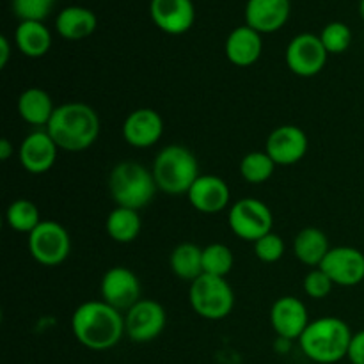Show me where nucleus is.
Listing matches in <instances>:
<instances>
[{
    "label": "nucleus",
    "mask_w": 364,
    "mask_h": 364,
    "mask_svg": "<svg viewBox=\"0 0 364 364\" xmlns=\"http://www.w3.org/2000/svg\"><path fill=\"white\" fill-rule=\"evenodd\" d=\"M71 333L89 350H109L124 336V316L105 301H87L71 315Z\"/></svg>",
    "instance_id": "nucleus-1"
},
{
    "label": "nucleus",
    "mask_w": 364,
    "mask_h": 364,
    "mask_svg": "<svg viewBox=\"0 0 364 364\" xmlns=\"http://www.w3.org/2000/svg\"><path fill=\"white\" fill-rule=\"evenodd\" d=\"M64 151L78 153L91 148L100 135V117L92 107L82 102L63 103L45 128Z\"/></svg>",
    "instance_id": "nucleus-2"
},
{
    "label": "nucleus",
    "mask_w": 364,
    "mask_h": 364,
    "mask_svg": "<svg viewBox=\"0 0 364 364\" xmlns=\"http://www.w3.org/2000/svg\"><path fill=\"white\" fill-rule=\"evenodd\" d=\"M352 331L341 318L323 316L309 322L299 338L302 354L318 364H336L347 358L350 347Z\"/></svg>",
    "instance_id": "nucleus-3"
},
{
    "label": "nucleus",
    "mask_w": 364,
    "mask_h": 364,
    "mask_svg": "<svg viewBox=\"0 0 364 364\" xmlns=\"http://www.w3.org/2000/svg\"><path fill=\"white\" fill-rule=\"evenodd\" d=\"M151 171L156 187L171 196L187 194L194 181L201 176L196 155L181 144H171L160 149Z\"/></svg>",
    "instance_id": "nucleus-4"
},
{
    "label": "nucleus",
    "mask_w": 364,
    "mask_h": 364,
    "mask_svg": "<svg viewBox=\"0 0 364 364\" xmlns=\"http://www.w3.org/2000/svg\"><path fill=\"white\" fill-rule=\"evenodd\" d=\"M153 171L139 162H121L110 171L109 192L117 206L142 210L153 201L156 192Z\"/></svg>",
    "instance_id": "nucleus-5"
},
{
    "label": "nucleus",
    "mask_w": 364,
    "mask_h": 364,
    "mask_svg": "<svg viewBox=\"0 0 364 364\" xmlns=\"http://www.w3.org/2000/svg\"><path fill=\"white\" fill-rule=\"evenodd\" d=\"M188 301L196 315L205 320H223L233 311L235 294L226 277L201 274L191 283Z\"/></svg>",
    "instance_id": "nucleus-6"
},
{
    "label": "nucleus",
    "mask_w": 364,
    "mask_h": 364,
    "mask_svg": "<svg viewBox=\"0 0 364 364\" xmlns=\"http://www.w3.org/2000/svg\"><path fill=\"white\" fill-rule=\"evenodd\" d=\"M228 224L238 238L255 244L256 240L272 231L274 215L272 210L259 199L244 198L233 203L230 208Z\"/></svg>",
    "instance_id": "nucleus-7"
},
{
    "label": "nucleus",
    "mask_w": 364,
    "mask_h": 364,
    "mask_svg": "<svg viewBox=\"0 0 364 364\" xmlns=\"http://www.w3.org/2000/svg\"><path fill=\"white\" fill-rule=\"evenodd\" d=\"M71 238L63 224L55 220H43L28 235V252L45 267H57L70 256Z\"/></svg>",
    "instance_id": "nucleus-8"
},
{
    "label": "nucleus",
    "mask_w": 364,
    "mask_h": 364,
    "mask_svg": "<svg viewBox=\"0 0 364 364\" xmlns=\"http://www.w3.org/2000/svg\"><path fill=\"white\" fill-rule=\"evenodd\" d=\"M167 315L160 302L141 299L124 315V334L134 343H149L166 329Z\"/></svg>",
    "instance_id": "nucleus-9"
},
{
    "label": "nucleus",
    "mask_w": 364,
    "mask_h": 364,
    "mask_svg": "<svg viewBox=\"0 0 364 364\" xmlns=\"http://www.w3.org/2000/svg\"><path fill=\"white\" fill-rule=\"evenodd\" d=\"M327 55L329 53L323 48L320 36L304 32V34L295 36L288 43L284 59H287V66L291 73L302 78H309L318 75L326 68Z\"/></svg>",
    "instance_id": "nucleus-10"
},
{
    "label": "nucleus",
    "mask_w": 364,
    "mask_h": 364,
    "mask_svg": "<svg viewBox=\"0 0 364 364\" xmlns=\"http://www.w3.org/2000/svg\"><path fill=\"white\" fill-rule=\"evenodd\" d=\"M100 294L102 301L116 308L117 311H128L142 299L141 281L127 267H112L103 274Z\"/></svg>",
    "instance_id": "nucleus-11"
},
{
    "label": "nucleus",
    "mask_w": 364,
    "mask_h": 364,
    "mask_svg": "<svg viewBox=\"0 0 364 364\" xmlns=\"http://www.w3.org/2000/svg\"><path fill=\"white\" fill-rule=\"evenodd\" d=\"M320 269L338 287H358L364 281V255L359 249L348 245L331 247Z\"/></svg>",
    "instance_id": "nucleus-12"
},
{
    "label": "nucleus",
    "mask_w": 364,
    "mask_h": 364,
    "mask_svg": "<svg viewBox=\"0 0 364 364\" xmlns=\"http://www.w3.org/2000/svg\"><path fill=\"white\" fill-rule=\"evenodd\" d=\"M308 135L295 124H283L270 132L267 137L265 151L276 166H294L308 153Z\"/></svg>",
    "instance_id": "nucleus-13"
},
{
    "label": "nucleus",
    "mask_w": 364,
    "mask_h": 364,
    "mask_svg": "<svg viewBox=\"0 0 364 364\" xmlns=\"http://www.w3.org/2000/svg\"><path fill=\"white\" fill-rule=\"evenodd\" d=\"M270 323L279 340L294 341L302 336L309 326L308 309L301 299L294 295H284L277 299L270 308Z\"/></svg>",
    "instance_id": "nucleus-14"
},
{
    "label": "nucleus",
    "mask_w": 364,
    "mask_h": 364,
    "mask_svg": "<svg viewBox=\"0 0 364 364\" xmlns=\"http://www.w3.org/2000/svg\"><path fill=\"white\" fill-rule=\"evenodd\" d=\"M121 132H123V139L127 141V144L139 149L151 148L162 137L164 119L155 109L142 107V109L128 114Z\"/></svg>",
    "instance_id": "nucleus-15"
},
{
    "label": "nucleus",
    "mask_w": 364,
    "mask_h": 364,
    "mask_svg": "<svg viewBox=\"0 0 364 364\" xmlns=\"http://www.w3.org/2000/svg\"><path fill=\"white\" fill-rule=\"evenodd\" d=\"M149 14L153 23L171 36H180L191 31L196 20L192 0H151Z\"/></svg>",
    "instance_id": "nucleus-16"
},
{
    "label": "nucleus",
    "mask_w": 364,
    "mask_h": 364,
    "mask_svg": "<svg viewBox=\"0 0 364 364\" xmlns=\"http://www.w3.org/2000/svg\"><path fill=\"white\" fill-rule=\"evenodd\" d=\"M57 144L46 130L31 132L21 141L18 159L21 167L31 174H45L57 160Z\"/></svg>",
    "instance_id": "nucleus-17"
},
{
    "label": "nucleus",
    "mask_w": 364,
    "mask_h": 364,
    "mask_svg": "<svg viewBox=\"0 0 364 364\" xmlns=\"http://www.w3.org/2000/svg\"><path fill=\"white\" fill-rule=\"evenodd\" d=\"M187 198L192 208L198 210L199 213L213 215L228 208L231 192L223 178L213 176V174H201L187 192Z\"/></svg>",
    "instance_id": "nucleus-18"
},
{
    "label": "nucleus",
    "mask_w": 364,
    "mask_h": 364,
    "mask_svg": "<svg viewBox=\"0 0 364 364\" xmlns=\"http://www.w3.org/2000/svg\"><path fill=\"white\" fill-rule=\"evenodd\" d=\"M290 16V0H247L245 25L259 34H270L283 27Z\"/></svg>",
    "instance_id": "nucleus-19"
},
{
    "label": "nucleus",
    "mask_w": 364,
    "mask_h": 364,
    "mask_svg": "<svg viewBox=\"0 0 364 364\" xmlns=\"http://www.w3.org/2000/svg\"><path fill=\"white\" fill-rule=\"evenodd\" d=\"M262 34L249 25L237 27L235 31H231V34L226 39L228 60L238 68L252 66L262 55Z\"/></svg>",
    "instance_id": "nucleus-20"
},
{
    "label": "nucleus",
    "mask_w": 364,
    "mask_h": 364,
    "mask_svg": "<svg viewBox=\"0 0 364 364\" xmlns=\"http://www.w3.org/2000/svg\"><path fill=\"white\" fill-rule=\"evenodd\" d=\"M96 14L80 6H71L57 14L55 28L60 38L68 41H80L96 31Z\"/></svg>",
    "instance_id": "nucleus-21"
},
{
    "label": "nucleus",
    "mask_w": 364,
    "mask_h": 364,
    "mask_svg": "<svg viewBox=\"0 0 364 364\" xmlns=\"http://www.w3.org/2000/svg\"><path fill=\"white\" fill-rule=\"evenodd\" d=\"M55 109L48 92L39 87L25 89L18 98V114L32 127H48Z\"/></svg>",
    "instance_id": "nucleus-22"
},
{
    "label": "nucleus",
    "mask_w": 364,
    "mask_h": 364,
    "mask_svg": "<svg viewBox=\"0 0 364 364\" xmlns=\"http://www.w3.org/2000/svg\"><path fill=\"white\" fill-rule=\"evenodd\" d=\"M331 251L329 238L318 228H304L294 238V255L304 265L318 269Z\"/></svg>",
    "instance_id": "nucleus-23"
},
{
    "label": "nucleus",
    "mask_w": 364,
    "mask_h": 364,
    "mask_svg": "<svg viewBox=\"0 0 364 364\" xmlns=\"http://www.w3.org/2000/svg\"><path fill=\"white\" fill-rule=\"evenodd\" d=\"M14 43L25 57L39 59L52 46V34L43 21H20L14 32Z\"/></svg>",
    "instance_id": "nucleus-24"
},
{
    "label": "nucleus",
    "mask_w": 364,
    "mask_h": 364,
    "mask_svg": "<svg viewBox=\"0 0 364 364\" xmlns=\"http://www.w3.org/2000/svg\"><path fill=\"white\" fill-rule=\"evenodd\" d=\"M171 270L183 281H196L203 274V249L194 242H183L169 256Z\"/></svg>",
    "instance_id": "nucleus-25"
},
{
    "label": "nucleus",
    "mask_w": 364,
    "mask_h": 364,
    "mask_svg": "<svg viewBox=\"0 0 364 364\" xmlns=\"http://www.w3.org/2000/svg\"><path fill=\"white\" fill-rule=\"evenodd\" d=\"M107 233L117 244H130L141 235L142 219L137 210L116 206L107 217Z\"/></svg>",
    "instance_id": "nucleus-26"
},
{
    "label": "nucleus",
    "mask_w": 364,
    "mask_h": 364,
    "mask_svg": "<svg viewBox=\"0 0 364 364\" xmlns=\"http://www.w3.org/2000/svg\"><path fill=\"white\" fill-rule=\"evenodd\" d=\"M6 220L11 230L25 235H31L43 223L38 206L28 199H14L7 206Z\"/></svg>",
    "instance_id": "nucleus-27"
},
{
    "label": "nucleus",
    "mask_w": 364,
    "mask_h": 364,
    "mask_svg": "<svg viewBox=\"0 0 364 364\" xmlns=\"http://www.w3.org/2000/svg\"><path fill=\"white\" fill-rule=\"evenodd\" d=\"M276 171V162L267 155V151H251L242 159L240 174L247 183L262 185L270 180Z\"/></svg>",
    "instance_id": "nucleus-28"
},
{
    "label": "nucleus",
    "mask_w": 364,
    "mask_h": 364,
    "mask_svg": "<svg viewBox=\"0 0 364 364\" xmlns=\"http://www.w3.org/2000/svg\"><path fill=\"white\" fill-rule=\"evenodd\" d=\"M233 252L228 245L215 242L203 247V274L226 277L233 269Z\"/></svg>",
    "instance_id": "nucleus-29"
},
{
    "label": "nucleus",
    "mask_w": 364,
    "mask_h": 364,
    "mask_svg": "<svg viewBox=\"0 0 364 364\" xmlns=\"http://www.w3.org/2000/svg\"><path fill=\"white\" fill-rule=\"evenodd\" d=\"M320 41L327 53H343L352 45V31L348 28V25L341 23V21H333L322 28Z\"/></svg>",
    "instance_id": "nucleus-30"
},
{
    "label": "nucleus",
    "mask_w": 364,
    "mask_h": 364,
    "mask_svg": "<svg viewBox=\"0 0 364 364\" xmlns=\"http://www.w3.org/2000/svg\"><path fill=\"white\" fill-rule=\"evenodd\" d=\"M57 0H13V11L21 21H43Z\"/></svg>",
    "instance_id": "nucleus-31"
},
{
    "label": "nucleus",
    "mask_w": 364,
    "mask_h": 364,
    "mask_svg": "<svg viewBox=\"0 0 364 364\" xmlns=\"http://www.w3.org/2000/svg\"><path fill=\"white\" fill-rule=\"evenodd\" d=\"M255 255L263 263H276L284 255V242L277 233L270 231L255 242Z\"/></svg>",
    "instance_id": "nucleus-32"
},
{
    "label": "nucleus",
    "mask_w": 364,
    "mask_h": 364,
    "mask_svg": "<svg viewBox=\"0 0 364 364\" xmlns=\"http://www.w3.org/2000/svg\"><path fill=\"white\" fill-rule=\"evenodd\" d=\"M302 287H304V294L308 295V297L320 301V299H326L327 295L331 294L334 283L331 281V277L318 267V269H311L308 274H306Z\"/></svg>",
    "instance_id": "nucleus-33"
},
{
    "label": "nucleus",
    "mask_w": 364,
    "mask_h": 364,
    "mask_svg": "<svg viewBox=\"0 0 364 364\" xmlns=\"http://www.w3.org/2000/svg\"><path fill=\"white\" fill-rule=\"evenodd\" d=\"M347 358L352 364H364V331H359L352 336Z\"/></svg>",
    "instance_id": "nucleus-34"
},
{
    "label": "nucleus",
    "mask_w": 364,
    "mask_h": 364,
    "mask_svg": "<svg viewBox=\"0 0 364 364\" xmlns=\"http://www.w3.org/2000/svg\"><path fill=\"white\" fill-rule=\"evenodd\" d=\"M11 57V45L6 36H0V68H6Z\"/></svg>",
    "instance_id": "nucleus-35"
},
{
    "label": "nucleus",
    "mask_w": 364,
    "mask_h": 364,
    "mask_svg": "<svg viewBox=\"0 0 364 364\" xmlns=\"http://www.w3.org/2000/svg\"><path fill=\"white\" fill-rule=\"evenodd\" d=\"M13 151L14 148L13 144H11L9 139H2V141H0V159L7 160L11 155H13Z\"/></svg>",
    "instance_id": "nucleus-36"
},
{
    "label": "nucleus",
    "mask_w": 364,
    "mask_h": 364,
    "mask_svg": "<svg viewBox=\"0 0 364 364\" xmlns=\"http://www.w3.org/2000/svg\"><path fill=\"white\" fill-rule=\"evenodd\" d=\"M359 13H361V16L364 20V0H361V4H359Z\"/></svg>",
    "instance_id": "nucleus-37"
}]
</instances>
